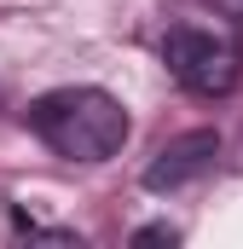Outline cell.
Here are the masks:
<instances>
[{
  "mask_svg": "<svg viewBox=\"0 0 243 249\" xmlns=\"http://www.w3.org/2000/svg\"><path fill=\"white\" fill-rule=\"evenodd\" d=\"M214 157H220V133H214V127H191V133L168 139V145L151 157L145 191H180V186H191L197 174L214 168Z\"/></svg>",
  "mask_w": 243,
  "mask_h": 249,
  "instance_id": "cell-3",
  "label": "cell"
},
{
  "mask_svg": "<svg viewBox=\"0 0 243 249\" xmlns=\"http://www.w3.org/2000/svg\"><path fill=\"white\" fill-rule=\"evenodd\" d=\"M162 58H168V70H174V81H180L185 93H197V99H226V93L238 87V75H243L238 41L220 35V29H203V23L168 29Z\"/></svg>",
  "mask_w": 243,
  "mask_h": 249,
  "instance_id": "cell-2",
  "label": "cell"
},
{
  "mask_svg": "<svg viewBox=\"0 0 243 249\" xmlns=\"http://www.w3.org/2000/svg\"><path fill=\"white\" fill-rule=\"evenodd\" d=\"M29 127L64 162H104L127 139V110L104 87H58L29 105Z\"/></svg>",
  "mask_w": 243,
  "mask_h": 249,
  "instance_id": "cell-1",
  "label": "cell"
},
{
  "mask_svg": "<svg viewBox=\"0 0 243 249\" xmlns=\"http://www.w3.org/2000/svg\"><path fill=\"white\" fill-rule=\"evenodd\" d=\"M174 238H180L174 226H139L133 232V244H174Z\"/></svg>",
  "mask_w": 243,
  "mask_h": 249,
  "instance_id": "cell-4",
  "label": "cell"
},
{
  "mask_svg": "<svg viewBox=\"0 0 243 249\" xmlns=\"http://www.w3.org/2000/svg\"><path fill=\"white\" fill-rule=\"evenodd\" d=\"M220 12H232V18H243V0H214Z\"/></svg>",
  "mask_w": 243,
  "mask_h": 249,
  "instance_id": "cell-5",
  "label": "cell"
}]
</instances>
